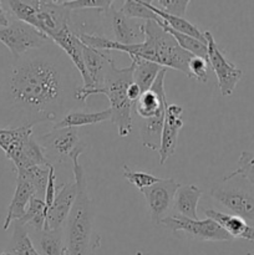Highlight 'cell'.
Returning a JSON list of instances; mask_svg holds the SVG:
<instances>
[{
  "label": "cell",
  "mask_w": 254,
  "mask_h": 255,
  "mask_svg": "<svg viewBox=\"0 0 254 255\" xmlns=\"http://www.w3.org/2000/svg\"><path fill=\"white\" fill-rule=\"evenodd\" d=\"M47 45L14 60L4 75L0 95L16 127L57 122L79 102L77 70L61 49Z\"/></svg>",
  "instance_id": "6da1fadb"
},
{
  "label": "cell",
  "mask_w": 254,
  "mask_h": 255,
  "mask_svg": "<svg viewBox=\"0 0 254 255\" xmlns=\"http://www.w3.org/2000/svg\"><path fill=\"white\" fill-rule=\"evenodd\" d=\"M144 40L143 42L133 45H124L115 40H110L101 35L77 34L82 44L100 51L126 52L129 57H139L147 61L154 62L162 67H169L181 71L189 77V61L193 55L184 51L174 37L166 31L158 22L144 21L142 24Z\"/></svg>",
  "instance_id": "7a4b0ae2"
},
{
  "label": "cell",
  "mask_w": 254,
  "mask_h": 255,
  "mask_svg": "<svg viewBox=\"0 0 254 255\" xmlns=\"http://www.w3.org/2000/svg\"><path fill=\"white\" fill-rule=\"evenodd\" d=\"M84 149L85 144L80 143L70 156L77 196L64 228L65 244L69 255H95L100 248V236L95 231L94 212L87 193L86 177L79 162Z\"/></svg>",
  "instance_id": "3957f363"
},
{
  "label": "cell",
  "mask_w": 254,
  "mask_h": 255,
  "mask_svg": "<svg viewBox=\"0 0 254 255\" xmlns=\"http://www.w3.org/2000/svg\"><path fill=\"white\" fill-rule=\"evenodd\" d=\"M132 82L133 64L131 62L129 66L120 69L115 64L114 59H111L102 86L87 94V99L92 95H105L109 99L111 121L117 127V133L120 137H127L132 131L133 104L127 97V89Z\"/></svg>",
  "instance_id": "277c9868"
},
{
  "label": "cell",
  "mask_w": 254,
  "mask_h": 255,
  "mask_svg": "<svg viewBox=\"0 0 254 255\" xmlns=\"http://www.w3.org/2000/svg\"><path fill=\"white\" fill-rule=\"evenodd\" d=\"M211 196L232 214L241 217L254 227V189L246 181L242 178L236 182L222 179L213 184Z\"/></svg>",
  "instance_id": "5b68a950"
},
{
  "label": "cell",
  "mask_w": 254,
  "mask_h": 255,
  "mask_svg": "<svg viewBox=\"0 0 254 255\" xmlns=\"http://www.w3.org/2000/svg\"><path fill=\"white\" fill-rule=\"evenodd\" d=\"M0 42L9 49L14 60H16L32 50L46 46L51 41L46 35L30 25L14 20L9 26L0 27Z\"/></svg>",
  "instance_id": "8992f818"
},
{
  "label": "cell",
  "mask_w": 254,
  "mask_h": 255,
  "mask_svg": "<svg viewBox=\"0 0 254 255\" xmlns=\"http://www.w3.org/2000/svg\"><path fill=\"white\" fill-rule=\"evenodd\" d=\"M161 226L172 232H183L191 238L201 242H231L232 237L213 219H189L182 216L164 217Z\"/></svg>",
  "instance_id": "52a82bcc"
},
{
  "label": "cell",
  "mask_w": 254,
  "mask_h": 255,
  "mask_svg": "<svg viewBox=\"0 0 254 255\" xmlns=\"http://www.w3.org/2000/svg\"><path fill=\"white\" fill-rule=\"evenodd\" d=\"M203 34L208 49L209 66L216 74L222 96H231L243 77V71L224 56L211 31H203Z\"/></svg>",
  "instance_id": "ba28073f"
},
{
  "label": "cell",
  "mask_w": 254,
  "mask_h": 255,
  "mask_svg": "<svg viewBox=\"0 0 254 255\" xmlns=\"http://www.w3.org/2000/svg\"><path fill=\"white\" fill-rule=\"evenodd\" d=\"M36 10L37 31L46 35L51 41V37L62 30L70 27L71 11L61 4V0H32Z\"/></svg>",
  "instance_id": "9c48e42d"
},
{
  "label": "cell",
  "mask_w": 254,
  "mask_h": 255,
  "mask_svg": "<svg viewBox=\"0 0 254 255\" xmlns=\"http://www.w3.org/2000/svg\"><path fill=\"white\" fill-rule=\"evenodd\" d=\"M181 184L174 179H159L157 183L142 189V194L146 198L147 207L153 224H159L164 218V214L169 211L174 202L177 191Z\"/></svg>",
  "instance_id": "30bf717a"
},
{
  "label": "cell",
  "mask_w": 254,
  "mask_h": 255,
  "mask_svg": "<svg viewBox=\"0 0 254 255\" xmlns=\"http://www.w3.org/2000/svg\"><path fill=\"white\" fill-rule=\"evenodd\" d=\"M39 143L49 161L50 157H55L59 162H64L66 158L70 159L71 153L80 144V138L76 128H57L40 137Z\"/></svg>",
  "instance_id": "8fae6325"
},
{
  "label": "cell",
  "mask_w": 254,
  "mask_h": 255,
  "mask_svg": "<svg viewBox=\"0 0 254 255\" xmlns=\"http://www.w3.org/2000/svg\"><path fill=\"white\" fill-rule=\"evenodd\" d=\"M76 196L77 186L75 181L64 183L57 189L54 204L47 211V218L44 231H49V229L59 231V229L65 228V224L69 218V214L71 212L72 206H74Z\"/></svg>",
  "instance_id": "7c38bea8"
},
{
  "label": "cell",
  "mask_w": 254,
  "mask_h": 255,
  "mask_svg": "<svg viewBox=\"0 0 254 255\" xmlns=\"http://www.w3.org/2000/svg\"><path fill=\"white\" fill-rule=\"evenodd\" d=\"M52 44L57 45L62 51L65 52L67 57L70 59V61L72 62V65L75 66V69L77 70V72L80 74L82 79V90H92V82L90 80L89 74L86 71V67L84 64V57H82V42L79 39L77 34L75 31H72L70 27L62 30L59 34H56L55 36L51 37Z\"/></svg>",
  "instance_id": "4fadbf2b"
},
{
  "label": "cell",
  "mask_w": 254,
  "mask_h": 255,
  "mask_svg": "<svg viewBox=\"0 0 254 255\" xmlns=\"http://www.w3.org/2000/svg\"><path fill=\"white\" fill-rule=\"evenodd\" d=\"M182 110L178 105H168L166 110V119H164L163 129H162L161 146H159V163L163 166L167 159L173 156L178 142V133L183 127L182 121Z\"/></svg>",
  "instance_id": "5bb4252c"
},
{
  "label": "cell",
  "mask_w": 254,
  "mask_h": 255,
  "mask_svg": "<svg viewBox=\"0 0 254 255\" xmlns=\"http://www.w3.org/2000/svg\"><path fill=\"white\" fill-rule=\"evenodd\" d=\"M107 20L110 22L112 32H114L115 41L124 45H133L143 42L144 35L142 30V24H137L133 19L125 16L120 10H116L112 5L107 11Z\"/></svg>",
  "instance_id": "9a60e30c"
},
{
  "label": "cell",
  "mask_w": 254,
  "mask_h": 255,
  "mask_svg": "<svg viewBox=\"0 0 254 255\" xmlns=\"http://www.w3.org/2000/svg\"><path fill=\"white\" fill-rule=\"evenodd\" d=\"M34 196L37 197V192L34 184L25 178L21 174H16V188H15L14 196L7 208L6 218H5L2 229L7 231L11 223L20 221L26 213V208L30 203V199Z\"/></svg>",
  "instance_id": "2e32d148"
},
{
  "label": "cell",
  "mask_w": 254,
  "mask_h": 255,
  "mask_svg": "<svg viewBox=\"0 0 254 255\" xmlns=\"http://www.w3.org/2000/svg\"><path fill=\"white\" fill-rule=\"evenodd\" d=\"M204 214L207 218L217 222L232 237V239H246L254 243V227H252L241 217L232 213L214 211V209H206Z\"/></svg>",
  "instance_id": "e0dca14e"
},
{
  "label": "cell",
  "mask_w": 254,
  "mask_h": 255,
  "mask_svg": "<svg viewBox=\"0 0 254 255\" xmlns=\"http://www.w3.org/2000/svg\"><path fill=\"white\" fill-rule=\"evenodd\" d=\"M202 197V191L194 184H181L173 202V209L177 216L189 219H198L197 206Z\"/></svg>",
  "instance_id": "ac0fdd59"
},
{
  "label": "cell",
  "mask_w": 254,
  "mask_h": 255,
  "mask_svg": "<svg viewBox=\"0 0 254 255\" xmlns=\"http://www.w3.org/2000/svg\"><path fill=\"white\" fill-rule=\"evenodd\" d=\"M111 121V111L110 109L102 110L97 112H85V111H72L69 112L64 119L55 122L54 129L57 128H77L87 125H96L101 122Z\"/></svg>",
  "instance_id": "d6986e66"
},
{
  "label": "cell",
  "mask_w": 254,
  "mask_h": 255,
  "mask_svg": "<svg viewBox=\"0 0 254 255\" xmlns=\"http://www.w3.org/2000/svg\"><path fill=\"white\" fill-rule=\"evenodd\" d=\"M142 2H143V4L151 10V11H153L154 14H156L157 16L163 21V24L166 25V26H168L169 29L174 30V31L177 32H181V34L188 35V36L194 37V39L199 40V41L202 42H206L203 31H201L196 25L189 22L188 20H186L184 17L172 16V15L166 14V12L161 11V10H158L157 7H154L152 4H149V1H144V0H142Z\"/></svg>",
  "instance_id": "ffe728a7"
},
{
  "label": "cell",
  "mask_w": 254,
  "mask_h": 255,
  "mask_svg": "<svg viewBox=\"0 0 254 255\" xmlns=\"http://www.w3.org/2000/svg\"><path fill=\"white\" fill-rule=\"evenodd\" d=\"M0 255H40V253L35 248L26 227L14 222V232L9 247Z\"/></svg>",
  "instance_id": "44dd1931"
},
{
  "label": "cell",
  "mask_w": 254,
  "mask_h": 255,
  "mask_svg": "<svg viewBox=\"0 0 254 255\" xmlns=\"http://www.w3.org/2000/svg\"><path fill=\"white\" fill-rule=\"evenodd\" d=\"M131 61L133 64V82L143 94L151 89L154 80L157 79V75L163 67L139 57H131Z\"/></svg>",
  "instance_id": "7402d4cb"
},
{
  "label": "cell",
  "mask_w": 254,
  "mask_h": 255,
  "mask_svg": "<svg viewBox=\"0 0 254 255\" xmlns=\"http://www.w3.org/2000/svg\"><path fill=\"white\" fill-rule=\"evenodd\" d=\"M47 207L45 204V201L40 197L34 196L30 199V203L26 208V213L19 222L26 228H32L37 233H41L45 228L47 218Z\"/></svg>",
  "instance_id": "603a6c76"
},
{
  "label": "cell",
  "mask_w": 254,
  "mask_h": 255,
  "mask_svg": "<svg viewBox=\"0 0 254 255\" xmlns=\"http://www.w3.org/2000/svg\"><path fill=\"white\" fill-rule=\"evenodd\" d=\"M40 255H69L65 244L64 229L42 231L39 237Z\"/></svg>",
  "instance_id": "cb8c5ba5"
},
{
  "label": "cell",
  "mask_w": 254,
  "mask_h": 255,
  "mask_svg": "<svg viewBox=\"0 0 254 255\" xmlns=\"http://www.w3.org/2000/svg\"><path fill=\"white\" fill-rule=\"evenodd\" d=\"M158 24L161 25V26L163 27V29L168 32V34H171L172 36L174 37V40L177 41V44H178L179 46L184 50V51L189 52V54H192L193 56L202 57V59H204L208 61V49H207L206 42H202V41H199V40L194 39V37L188 36V35L181 34V32H177V31H174V30L169 29L168 26H166V25L163 24V21H162V20L158 22Z\"/></svg>",
  "instance_id": "d4e9b609"
},
{
  "label": "cell",
  "mask_w": 254,
  "mask_h": 255,
  "mask_svg": "<svg viewBox=\"0 0 254 255\" xmlns=\"http://www.w3.org/2000/svg\"><path fill=\"white\" fill-rule=\"evenodd\" d=\"M241 177L243 181H246L252 188L254 189V153L252 152H242L241 157L238 159V168L224 177V181Z\"/></svg>",
  "instance_id": "484cf974"
},
{
  "label": "cell",
  "mask_w": 254,
  "mask_h": 255,
  "mask_svg": "<svg viewBox=\"0 0 254 255\" xmlns=\"http://www.w3.org/2000/svg\"><path fill=\"white\" fill-rule=\"evenodd\" d=\"M120 11H121L125 16L133 20L142 19L144 20V21H161V19L144 5L143 2H142V0H126V1H124V4H122Z\"/></svg>",
  "instance_id": "4316f807"
},
{
  "label": "cell",
  "mask_w": 254,
  "mask_h": 255,
  "mask_svg": "<svg viewBox=\"0 0 254 255\" xmlns=\"http://www.w3.org/2000/svg\"><path fill=\"white\" fill-rule=\"evenodd\" d=\"M124 177L127 179L128 183L138 188L139 191L147 188V187L152 186V184L157 183L161 178L153 176V174L146 173V172L139 171H132L128 166L124 164Z\"/></svg>",
  "instance_id": "83f0119b"
},
{
  "label": "cell",
  "mask_w": 254,
  "mask_h": 255,
  "mask_svg": "<svg viewBox=\"0 0 254 255\" xmlns=\"http://www.w3.org/2000/svg\"><path fill=\"white\" fill-rule=\"evenodd\" d=\"M112 0H61V4L70 11L82 9H97L100 11H107L114 5Z\"/></svg>",
  "instance_id": "f1b7e54d"
},
{
  "label": "cell",
  "mask_w": 254,
  "mask_h": 255,
  "mask_svg": "<svg viewBox=\"0 0 254 255\" xmlns=\"http://www.w3.org/2000/svg\"><path fill=\"white\" fill-rule=\"evenodd\" d=\"M189 2L191 1L188 0H153V1H149V4L172 16L183 17Z\"/></svg>",
  "instance_id": "f546056e"
},
{
  "label": "cell",
  "mask_w": 254,
  "mask_h": 255,
  "mask_svg": "<svg viewBox=\"0 0 254 255\" xmlns=\"http://www.w3.org/2000/svg\"><path fill=\"white\" fill-rule=\"evenodd\" d=\"M209 69H211V66H209V62L207 60L193 56L189 61V79H193L204 84L209 77Z\"/></svg>",
  "instance_id": "4dcf8cb0"
},
{
  "label": "cell",
  "mask_w": 254,
  "mask_h": 255,
  "mask_svg": "<svg viewBox=\"0 0 254 255\" xmlns=\"http://www.w3.org/2000/svg\"><path fill=\"white\" fill-rule=\"evenodd\" d=\"M56 173H55V167L54 164H50L49 166V178H47V186L46 191H45V197L44 201L46 204L47 209L51 208V206L54 204L55 198H56Z\"/></svg>",
  "instance_id": "1f68e13d"
},
{
  "label": "cell",
  "mask_w": 254,
  "mask_h": 255,
  "mask_svg": "<svg viewBox=\"0 0 254 255\" xmlns=\"http://www.w3.org/2000/svg\"><path fill=\"white\" fill-rule=\"evenodd\" d=\"M141 95H142L141 89H139L134 82H132V84L128 86V89H127V97H128L129 101L134 105L137 101H138Z\"/></svg>",
  "instance_id": "d6a6232c"
},
{
  "label": "cell",
  "mask_w": 254,
  "mask_h": 255,
  "mask_svg": "<svg viewBox=\"0 0 254 255\" xmlns=\"http://www.w3.org/2000/svg\"><path fill=\"white\" fill-rule=\"evenodd\" d=\"M9 24H10L9 17H7L5 10L2 9L1 1H0V27H6V26H9Z\"/></svg>",
  "instance_id": "836d02e7"
},
{
  "label": "cell",
  "mask_w": 254,
  "mask_h": 255,
  "mask_svg": "<svg viewBox=\"0 0 254 255\" xmlns=\"http://www.w3.org/2000/svg\"><path fill=\"white\" fill-rule=\"evenodd\" d=\"M247 255H254V254H252V253H247Z\"/></svg>",
  "instance_id": "e575fe53"
}]
</instances>
